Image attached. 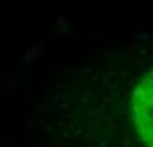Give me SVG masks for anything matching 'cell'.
<instances>
[{
  "instance_id": "cell-1",
  "label": "cell",
  "mask_w": 153,
  "mask_h": 147,
  "mask_svg": "<svg viewBox=\"0 0 153 147\" xmlns=\"http://www.w3.org/2000/svg\"><path fill=\"white\" fill-rule=\"evenodd\" d=\"M133 115L141 141L151 147V76L143 79L133 94Z\"/></svg>"
}]
</instances>
